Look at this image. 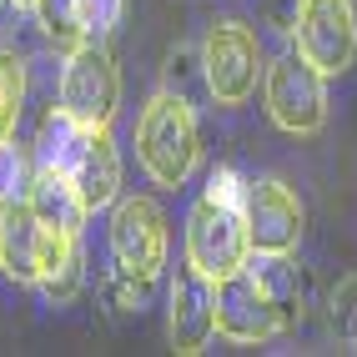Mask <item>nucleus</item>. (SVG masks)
<instances>
[{"mask_svg":"<svg viewBox=\"0 0 357 357\" xmlns=\"http://www.w3.org/2000/svg\"><path fill=\"white\" fill-rule=\"evenodd\" d=\"M136 156L156 186H181L202 161V126L181 91H156L136 116Z\"/></svg>","mask_w":357,"mask_h":357,"instance_id":"1","label":"nucleus"},{"mask_svg":"<svg viewBox=\"0 0 357 357\" xmlns=\"http://www.w3.org/2000/svg\"><path fill=\"white\" fill-rule=\"evenodd\" d=\"M252 257V236H247V206H236L227 197L202 192L186 211V261L211 282H222L231 272H242Z\"/></svg>","mask_w":357,"mask_h":357,"instance_id":"2","label":"nucleus"},{"mask_svg":"<svg viewBox=\"0 0 357 357\" xmlns=\"http://www.w3.org/2000/svg\"><path fill=\"white\" fill-rule=\"evenodd\" d=\"M267 76L261 40L242 20H217L202 40V81L217 106H247L257 96V81Z\"/></svg>","mask_w":357,"mask_h":357,"instance_id":"3","label":"nucleus"},{"mask_svg":"<svg viewBox=\"0 0 357 357\" xmlns=\"http://www.w3.org/2000/svg\"><path fill=\"white\" fill-rule=\"evenodd\" d=\"M261 96H267V116L287 136H317L327 126V76L302 51H282L277 61H267Z\"/></svg>","mask_w":357,"mask_h":357,"instance_id":"4","label":"nucleus"},{"mask_svg":"<svg viewBox=\"0 0 357 357\" xmlns=\"http://www.w3.org/2000/svg\"><path fill=\"white\" fill-rule=\"evenodd\" d=\"M61 106L86 126H111L116 106H121V70L106 40H86L76 51H66L61 66Z\"/></svg>","mask_w":357,"mask_h":357,"instance_id":"5","label":"nucleus"},{"mask_svg":"<svg viewBox=\"0 0 357 357\" xmlns=\"http://www.w3.org/2000/svg\"><path fill=\"white\" fill-rule=\"evenodd\" d=\"M106 242H111L116 272L156 282L166 267V211L151 197H116Z\"/></svg>","mask_w":357,"mask_h":357,"instance_id":"6","label":"nucleus"},{"mask_svg":"<svg viewBox=\"0 0 357 357\" xmlns=\"http://www.w3.org/2000/svg\"><path fill=\"white\" fill-rule=\"evenodd\" d=\"M297 51L322 76H342L357 56V10L352 0H302L297 6Z\"/></svg>","mask_w":357,"mask_h":357,"instance_id":"7","label":"nucleus"},{"mask_svg":"<svg viewBox=\"0 0 357 357\" xmlns=\"http://www.w3.org/2000/svg\"><path fill=\"white\" fill-rule=\"evenodd\" d=\"M166 337L181 357L206 352V342L217 337V282L197 272L192 261L172 282V302H166Z\"/></svg>","mask_w":357,"mask_h":357,"instance_id":"8","label":"nucleus"},{"mask_svg":"<svg viewBox=\"0 0 357 357\" xmlns=\"http://www.w3.org/2000/svg\"><path fill=\"white\" fill-rule=\"evenodd\" d=\"M302 222L307 211L297 202V192L277 176H261L247 186V236L252 252H297L302 242Z\"/></svg>","mask_w":357,"mask_h":357,"instance_id":"9","label":"nucleus"},{"mask_svg":"<svg viewBox=\"0 0 357 357\" xmlns=\"http://www.w3.org/2000/svg\"><path fill=\"white\" fill-rule=\"evenodd\" d=\"M51 242H56V231L31 211V202H6L0 206V272L10 282L36 287Z\"/></svg>","mask_w":357,"mask_h":357,"instance_id":"10","label":"nucleus"},{"mask_svg":"<svg viewBox=\"0 0 357 357\" xmlns=\"http://www.w3.org/2000/svg\"><path fill=\"white\" fill-rule=\"evenodd\" d=\"M217 332H227L231 342H267L282 332L272 302L261 297L257 277L247 267L217 282Z\"/></svg>","mask_w":357,"mask_h":357,"instance_id":"11","label":"nucleus"},{"mask_svg":"<svg viewBox=\"0 0 357 357\" xmlns=\"http://www.w3.org/2000/svg\"><path fill=\"white\" fill-rule=\"evenodd\" d=\"M247 272L257 277L261 297L272 302L282 332H292L307 317V272L292 261V252H252L247 257Z\"/></svg>","mask_w":357,"mask_h":357,"instance_id":"12","label":"nucleus"},{"mask_svg":"<svg viewBox=\"0 0 357 357\" xmlns=\"http://www.w3.org/2000/svg\"><path fill=\"white\" fill-rule=\"evenodd\" d=\"M70 181H76L86 211L116 206V197H121V151H116V141H111V126H91L86 146H81V161L70 166Z\"/></svg>","mask_w":357,"mask_h":357,"instance_id":"13","label":"nucleus"},{"mask_svg":"<svg viewBox=\"0 0 357 357\" xmlns=\"http://www.w3.org/2000/svg\"><path fill=\"white\" fill-rule=\"evenodd\" d=\"M86 136H91L86 121H76V116H70L66 106H51V111L40 116L36 141H31V151H36V161H40V172H66V176H70V166L81 161Z\"/></svg>","mask_w":357,"mask_h":357,"instance_id":"14","label":"nucleus"},{"mask_svg":"<svg viewBox=\"0 0 357 357\" xmlns=\"http://www.w3.org/2000/svg\"><path fill=\"white\" fill-rule=\"evenodd\" d=\"M31 211L51 227V231H66V236H81V222H86V202L76 192V181L66 172H36V186H31Z\"/></svg>","mask_w":357,"mask_h":357,"instance_id":"15","label":"nucleus"},{"mask_svg":"<svg viewBox=\"0 0 357 357\" xmlns=\"http://www.w3.org/2000/svg\"><path fill=\"white\" fill-rule=\"evenodd\" d=\"M36 20L45 40L56 45V51H76L86 45V20H81V0H36Z\"/></svg>","mask_w":357,"mask_h":357,"instance_id":"16","label":"nucleus"},{"mask_svg":"<svg viewBox=\"0 0 357 357\" xmlns=\"http://www.w3.org/2000/svg\"><path fill=\"white\" fill-rule=\"evenodd\" d=\"M36 172H40V161L31 146H20V141H0V206L6 202H26L31 197V186H36Z\"/></svg>","mask_w":357,"mask_h":357,"instance_id":"17","label":"nucleus"},{"mask_svg":"<svg viewBox=\"0 0 357 357\" xmlns=\"http://www.w3.org/2000/svg\"><path fill=\"white\" fill-rule=\"evenodd\" d=\"M81 282H86V272H81V242H70V247L51 261V267L40 272L36 287L45 292V302H51V307H66V302L81 297Z\"/></svg>","mask_w":357,"mask_h":357,"instance_id":"18","label":"nucleus"},{"mask_svg":"<svg viewBox=\"0 0 357 357\" xmlns=\"http://www.w3.org/2000/svg\"><path fill=\"white\" fill-rule=\"evenodd\" d=\"M20 106H26V61L15 51H0V141L15 136Z\"/></svg>","mask_w":357,"mask_h":357,"instance_id":"19","label":"nucleus"},{"mask_svg":"<svg viewBox=\"0 0 357 357\" xmlns=\"http://www.w3.org/2000/svg\"><path fill=\"white\" fill-rule=\"evenodd\" d=\"M327 322H332L337 337L357 342V277H342L337 287H332V297H327Z\"/></svg>","mask_w":357,"mask_h":357,"instance_id":"20","label":"nucleus"},{"mask_svg":"<svg viewBox=\"0 0 357 357\" xmlns=\"http://www.w3.org/2000/svg\"><path fill=\"white\" fill-rule=\"evenodd\" d=\"M126 0H81V20H86V40H111V31L121 26Z\"/></svg>","mask_w":357,"mask_h":357,"instance_id":"21","label":"nucleus"},{"mask_svg":"<svg viewBox=\"0 0 357 357\" xmlns=\"http://www.w3.org/2000/svg\"><path fill=\"white\" fill-rule=\"evenodd\" d=\"M106 297H111V307H121V312H141V307L151 302V282H146V277L111 272V277H106Z\"/></svg>","mask_w":357,"mask_h":357,"instance_id":"22","label":"nucleus"},{"mask_svg":"<svg viewBox=\"0 0 357 357\" xmlns=\"http://www.w3.org/2000/svg\"><path fill=\"white\" fill-rule=\"evenodd\" d=\"M297 6H302V0H261L267 20H272V26H282V31H292V26H297Z\"/></svg>","mask_w":357,"mask_h":357,"instance_id":"23","label":"nucleus"},{"mask_svg":"<svg viewBox=\"0 0 357 357\" xmlns=\"http://www.w3.org/2000/svg\"><path fill=\"white\" fill-rule=\"evenodd\" d=\"M10 6H26V10H36V0H10Z\"/></svg>","mask_w":357,"mask_h":357,"instance_id":"24","label":"nucleus"}]
</instances>
